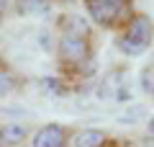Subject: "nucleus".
I'll use <instances>...</instances> for the list:
<instances>
[{"label":"nucleus","mask_w":154,"mask_h":147,"mask_svg":"<svg viewBox=\"0 0 154 147\" xmlns=\"http://www.w3.org/2000/svg\"><path fill=\"white\" fill-rule=\"evenodd\" d=\"M93 60V28L82 16H64L57 39V62L62 70L80 72Z\"/></svg>","instance_id":"f257e3e1"},{"label":"nucleus","mask_w":154,"mask_h":147,"mask_svg":"<svg viewBox=\"0 0 154 147\" xmlns=\"http://www.w3.org/2000/svg\"><path fill=\"white\" fill-rule=\"evenodd\" d=\"M154 41V21L146 13H134L131 21L118 31L116 47L126 57H141Z\"/></svg>","instance_id":"f03ea898"},{"label":"nucleus","mask_w":154,"mask_h":147,"mask_svg":"<svg viewBox=\"0 0 154 147\" xmlns=\"http://www.w3.org/2000/svg\"><path fill=\"white\" fill-rule=\"evenodd\" d=\"M90 21L108 31H121L134 16V0H82Z\"/></svg>","instance_id":"7ed1b4c3"},{"label":"nucleus","mask_w":154,"mask_h":147,"mask_svg":"<svg viewBox=\"0 0 154 147\" xmlns=\"http://www.w3.org/2000/svg\"><path fill=\"white\" fill-rule=\"evenodd\" d=\"M72 142V129L64 124H44L31 134V147H69Z\"/></svg>","instance_id":"20e7f679"},{"label":"nucleus","mask_w":154,"mask_h":147,"mask_svg":"<svg viewBox=\"0 0 154 147\" xmlns=\"http://www.w3.org/2000/svg\"><path fill=\"white\" fill-rule=\"evenodd\" d=\"M72 147H108L110 145V134L103 129H93V126H88V129H80L72 134Z\"/></svg>","instance_id":"39448f33"},{"label":"nucleus","mask_w":154,"mask_h":147,"mask_svg":"<svg viewBox=\"0 0 154 147\" xmlns=\"http://www.w3.org/2000/svg\"><path fill=\"white\" fill-rule=\"evenodd\" d=\"M28 137H31V129H28L26 124L11 121V124L0 126V145L3 147H23Z\"/></svg>","instance_id":"423d86ee"},{"label":"nucleus","mask_w":154,"mask_h":147,"mask_svg":"<svg viewBox=\"0 0 154 147\" xmlns=\"http://www.w3.org/2000/svg\"><path fill=\"white\" fill-rule=\"evenodd\" d=\"M54 0H13V8H16L18 16H26V18H41V16H49Z\"/></svg>","instance_id":"0eeeda50"},{"label":"nucleus","mask_w":154,"mask_h":147,"mask_svg":"<svg viewBox=\"0 0 154 147\" xmlns=\"http://www.w3.org/2000/svg\"><path fill=\"white\" fill-rule=\"evenodd\" d=\"M18 85H21L18 75L0 65V98H5V96H11L13 90H18Z\"/></svg>","instance_id":"6e6552de"},{"label":"nucleus","mask_w":154,"mask_h":147,"mask_svg":"<svg viewBox=\"0 0 154 147\" xmlns=\"http://www.w3.org/2000/svg\"><path fill=\"white\" fill-rule=\"evenodd\" d=\"M5 5H8V0H0V18H3V13H5Z\"/></svg>","instance_id":"1a4fd4ad"},{"label":"nucleus","mask_w":154,"mask_h":147,"mask_svg":"<svg viewBox=\"0 0 154 147\" xmlns=\"http://www.w3.org/2000/svg\"><path fill=\"white\" fill-rule=\"evenodd\" d=\"M54 3H57V0H54ZM59 3H69V0H59Z\"/></svg>","instance_id":"9d476101"},{"label":"nucleus","mask_w":154,"mask_h":147,"mask_svg":"<svg viewBox=\"0 0 154 147\" xmlns=\"http://www.w3.org/2000/svg\"><path fill=\"white\" fill-rule=\"evenodd\" d=\"M108 147H110V145H108Z\"/></svg>","instance_id":"9b49d317"}]
</instances>
